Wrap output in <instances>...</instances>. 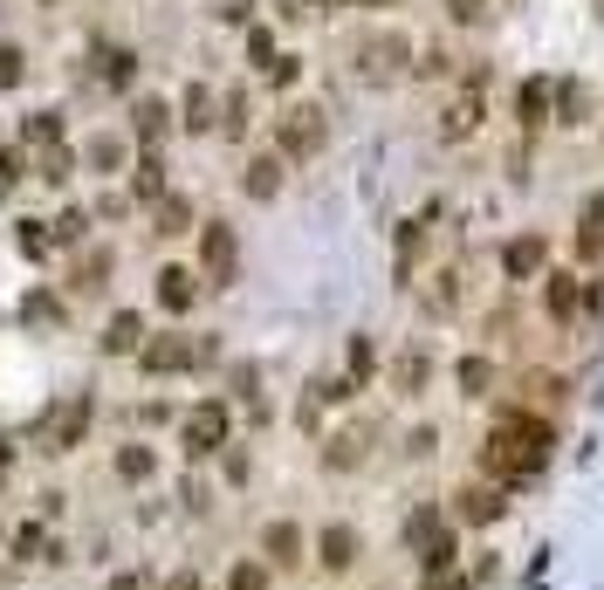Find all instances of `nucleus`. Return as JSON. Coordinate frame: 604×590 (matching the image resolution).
Instances as JSON below:
<instances>
[{"label":"nucleus","mask_w":604,"mask_h":590,"mask_svg":"<svg viewBox=\"0 0 604 590\" xmlns=\"http://www.w3.org/2000/svg\"><path fill=\"white\" fill-rule=\"evenodd\" d=\"M577 254L584 262L604 254V193H584V207H577Z\"/></svg>","instance_id":"12"},{"label":"nucleus","mask_w":604,"mask_h":590,"mask_svg":"<svg viewBox=\"0 0 604 590\" xmlns=\"http://www.w3.org/2000/svg\"><path fill=\"white\" fill-rule=\"evenodd\" d=\"M515 111H522V124H549V111H557V83H549V76H529V83H522V96H515Z\"/></svg>","instance_id":"13"},{"label":"nucleus","mask_w":604,"mask_h":590,"mask_svg":"<svg viewBox=\"0 0 604 590\" xmlns=\"http://www.w3.org/2000/svg\"><path fill=\"white\" fill-rule=\"evenodd\" d=\"M494 378H502V371H494V357H460V365H454L460 398H488V392H494Z\"/></svg>","instance_id":"16"},{"label":"nucleus","mask_w":604,"mask_h":590,"mask_svg":"<svg viewBox=\"0 0 604 590\" xmlns=\"http://www.w3.org/2000/svg\"><path fill=\"white\" fill-rule=\"evenodd\" d=\"M481 83H488V69L467 76V90L440 111V138H446V144H460V138H475V131H481Z\"/></svg>","instance_id":"5"},{"label":"nucleus","mask_w":604,"mask_h":590,"mask_svg":"<svg viewBox=\"0 0 604 590\" xmlns=\"http://www.w3.org/2000/svg\"><path fill=\"white\" fill-rule=\"evenodd\" d=\"M323 138H330L323 111L317 104H296V111H282V124H275V159H317Z\"/></svg>","instance_id":"2"},{"label":"nucleus","mask_w":604,"mask_h":590,"mask_svg":"<svg viewBox=\"0 0 604 590\" xmlns=\"http://www.w3.org/2000/svg\"><path fill=\"white\" fill-rule=\"evenodd\" d=\"M323 467H330V474H351V467H364V432H337V440L323 447Z\"/></svg>","instance_id":"20"},{"label":"nucleus","mask_w":604,"mask_h":590,"mask_svg":"<svg viewBox=\"0 0 604 590\" xmlns=\"http://www.w3.org/2000/svg\"><path fill=\"white\" fill-rule=\"evenodd\" d=\"M200 262H206V281H214V289H227V281H233V268H241V241H233V227H227V220H206Z\"/></svg>","instance_id":"4"},{"label":"nucleus","mask_w":604,"mask_h":590,"mask_svg":"<svg viewBox=\"0 0 604 590\" xmlns=\"http://www.w3.org/2000/svg\"><path fill=\"white\" fill-rule=\"evenodd\" d=\"M227 590H269V570H261V563H233V570H227Z\"/></svg>","instance_id":"29"},{"label":"nucleus","mask_w":604,"mask_h":590,"mask_svg":"<svg viewBox=\"0 0 604 590\" xmlns=\"http://www.w3.org/2000/svg\"><path fill=\"white\" fill-rule=\"evenodd\" d=\"M248 56H254V62H269V69H275V42H269V28H254V35H248Z\"/></svg>","instance_id":"38"},{"label":"nucleus","mask_w":604,"mask_h":590,"mask_svg":"<svg viewBox=\"0 0 604 590\" xmlns=\"http://www.w3.org/2000/svg\"><path fill=\"white\" fill-rule=\"evenodd\" d=\"M549 453H557V426L529 405H502L488 426V447H481V474L494 487H522L549 467Z\"/></svg>","instance_id":"1"},{"label":"nucleus","mask_w":604,"mask_h":590,"mask_svg":"<svg viewBox=\"0 0 604 590\" xmlns=\"http://www.w3.org/2000/svg\"><path fill=\"white\" fill-rule=\"evenodd\" d=\"M357 8H391V0H357Z\"/></svg>","instance_id":"44"},{"label":"nucleus","mask_w":604,"mask_h":590,"mask_svg":"<svg viewBox=\"0 0 604 590\" xmlns=\"http://www.w3.org/2000/svg\"><path fill=\"white\" fill-rule=\"evenodd\" d=\"M117 474H124V481H151V453H145V447H124V453H117Z\"/></svg>","instance_id":"30"},{"label":"nucleus","mask_w":604,"mask_h":590,"mask_svg":"<svg viewBox=\"0 0 604 590\" xmlns=\"http://www.w3.org/2000/svg\"><path fill=\"white\" fill-rule=\"evenodd\" d=\"M372 365H378V357H372V337H357V344H351V371L364 378V371H372Z\"/></svg>","instance_id":"39"},{"label":"nucleus","mask_w":604,"mask_h":590,"mask_svg":"<svg viewBox=\"0 0 604 590\" xmlns=\"http://www.w3.org/2000/svg\"><path fill=\"white\" fill-rule=\"evenodd\" d=\"M391 378H399V392H419V384L433 378V365H426V357H419V350H406L399 365H391Z\"/></svg>","instance_id":"26"},{"label":"nucleus","mask_w":604,"mask_h":590,"mask_svg":"<svg viewBox=\"0 0 604 590\" xmlns=\"http://www.w3.org/2000/svg\"><path fill=\"white\" fill-rule=\"evenodd\" d=\"M577 302H584V289H577V275H570V268L543 275V316H549V323H570V316H577Z\"/></svg>","instance_id":"11"},{"label":"nucleus","mask_w":604,"mask_h":590,"mask_svg":"<svg viewBox=\"0 0 604 590\" xmlns=\"http://www.w3.org/2000/svg\"><path fill=\"white\" fill-rule=\"evenodd\" d=\"M241 186H248V199H275L282 193V159H254Z\"/></svg>","instance_id":"22"},{"label":"nucleus","mask_w":604,"mask_h":590,"mask_svg":"<svg viewBox=\"0 0 604 590\" xmlns=\"http://www.w3.org/2000/svg\"><path fill=\"white\" fill-rule=\"evenodd\" d=\"M584 117H591V90L577 76H563L557 83V124H584Z\"/></svg>","instance_id":"21"},{"label":"nucleus","mask_w":604,"mask_h":590,"mask_svg":"<svg viewBox=\"0 0 604 590\" xmlns=\"http://www.w3.org/2000/svg\"><path fill=\"white\" fill-rule=\"evenodd\" d=\"M90 165H103V172L124 165V144H117V138H96V144H90Z\"/></svg>","instance_id":"33"},{"label":"nucleus","mask_w":604,"mask_h":590,"mask_svg":"<svg viewBox=\"0 0 604 590\" xmlns=\"http://www.w3.org/2000/svg\"><path fill=\"white\" fill-rule=\"evenodd\" d=\"M446 14H454L460 28H481V21H488V0H446Z\"/></svg>","instance_id":"32"},{"label":"nucleus","mask_w":604,"mask_h":590,"mask_svg":"<svg viewBox=\"0 0 604 590\" xmlns=\"http://www.w3.org/2000/svg\"><path fill=\"white\" fill-rule=\"evenodd\" d=\"M14 178H21V159H14V151H0V193H14Z\"/></svg>","instance_id":"41"},{"label":"nucleus","mask_w":604,"mask_h":590,"mask_svg":"<svg viewBox=\"0 0 604 590\" xmlns=\"http://www.w3.org/2000/svg\"><path fill=\"white\" fill-rule=\"evenodd\" d=\"M159 193H166V165L145 159V165H138V199H159Z\"/></svg>","instance_id":"31"},{"label":"nucleus","mask_w":604,"mask_h":590,"mask_svg":"<svg viewBox=\"0 0 604 590\" xmlns=\"http://www.w3.org/2000/svg\"><path fill=\"white\" fill-rule=\"evenodd\" d=\"M138 337H145V323L124 310V316H111V337H103V350H138Z\"/></svg>","instance_id":"27"},{"label":"nucleus","mask_w":604,"mask_h":590,"mask_svg":"<svg viewBox=\"0 0 604 590\" xmlns=\"http://www.w3.org/2000/svg\"><path fill=\"white\" fill-rule=\"evenodd\" d=\"M357 556H364V535L351 529V522H330L323 535H317V563L330 577H344V570H357Z\"/></svg>","instance_id":"8"},{"label":"nucleus","mask_w":604,"mask_h":590,"mask_svg":"<svg viewBox=\"0 0 604 590\" xmlns=\"http://www.w3.org/2000/svg\"><path fill=\"white\" fill-rule=\"evenodd\" d=\"M248 8L254 0H220V21H248Z\"/></svg>","instance_id":"42"},{"label":"nucleus","mask_w":604,"mask_h":590,"mask_svg":"<svg viewBox=\"0 0 604 590\" xmlns=\"http://www.w3.org/2000/svg\"><path fill=\"white\" fill-rule=\"evenodd\" d=\"M83 426H90V398H69L56 413V426H48V453H69L76 440H83Z\"/></svg>","instance_id":"14"},{"label":"nucleus","mask_w":604,"mask_h":590,"mask_svg":"<svg viewBox=\"0 0 604 590\" xmlns=\"http://www.w3.org/2000/svg\"><path fill=\"white\" fill-rule=\"evenodd\" d=\"M433 440H440V432H433V426H419L412 440H406V453H412V460H426V453H433Z\"/></svg>","instance_id":"40"},{"label":"nucleus","mask_w":604,"mask_h":590,"mask_svg":"<svg viewBox=\"0 0 604 590\" xmlns=\"http://www.w3.org/2000/svg\"><path fill=\"white\" fill-rule=\"evenodd\" d=\"M111 590H151V583H145V577H117Z\"/></svg>","instance_id":"43"},{"label":"nucleus","mask_w":604,"mask_h":590,"mask_svg":"<svg viewBox=\"0 0 604 590\" xmlns=\"http://www.w3.org/2000/svg\"><path fill=\"white\" fill-rule=\"evenodd\" d=\"M96 62H103V83H117V90L130 83V76H138V56H130V48H103Z\"/></svg>","instance_id":"24"},{"label":"nucleus","mask_w":604,"mask_h":590,"mask_svg":"<svg viewBox=\"0 0 604 590\" xmlns=\"http://www.w3.org/2000/svg\"><path fill=\"white\" fill-rule=\"evenodd\" d=\"M21 83V48H0V90Z\"/></svg>","instance_id":"36"},{"label":"nucleus","mask_w":604,"mask_h":590,"mask_svg":"<svg viewBox=\"0 0 604 590\" xmlns=\"http://www.w3.org/2000/svg\"><path fill=\"white\" fill-rule=\"evenodd\" d=\"M138 357H145V371L172 378V371L206 365V357H214V344H193V337H151V344H138Z\"/></svg>","instance_id":"3"},{"label":"nucleus","mask_w":604,"mask_h":590,"mask_svg":"<svg viewBox=\"0 0 604 590\" xmlns=\"http://www.w3.org/2000/svg\"><path fill=\"white\" fill-rule=\"evenodd\" d=\"M543 268H549V241L543 234H515L502 247V275L509 281H543Z\"/></svg>","instance_id":"9"},{"label":"nucleus","mask_w":604,"mask_h":590,"mask_svg":"<svg viewBox=\"0 0 604 590\" xmlns=\"http://www.w3.org/2000/svg\"><path fill=\"white\" fill-rule=\"evenodd\" d=\"M186 220H193L186 199H159V234H186Z\"/></svg>","instance_id":"28"},{"label":"nucleus","mask_w":604,"mask_h":590,"mask_svg":"<svg viewBox=\"0 0 604 590\" xmlns=\"http://www.w3.org/2000/svg\"><path fill=\"white\" fill-rule=\"evenodd\" d=\"M56 138H62V124L48 117V111H42V117H29V144H56Z\"/></svg>","instance_id":"34"},{"label":"nucleus","mask_w":604,"mask_h":590,"mask_svg":"<svg viewBox=\"0 0 604 590\" xmlns=\"http://www.w3.org/2000/svg\"><path fill=\"white\" fill-rule=\"evenodd\" d=\"M227 447V405H200V413L186 419V453H220Z\"/></svg>","instance_id":"10"},{"label":"nucleus","mask_w":604,"mask_h":590,"mask_svg":"<svg viewBox=\"0 0 604 590\" xmlns=\"http://www.w3.org/2000/svg\"><path fill=\"white\" fill-rule=\"evenodd\" d=\"M406 62H412V42H406L399 28H391V35H372V42L357 48V69L372 76V83H391V76H399Z\"/></svg>","instance_id":"6"},{"label":"nucleus","mask_w":604,"mask_h":590,"mask_svg":"<svg viewBox=\"0 0 604 590\" xmlns=\"http://www.w3.org/2000/svg\"><path fill=\"white\" fill-rule=\"evenodd\" d=\"M166 131H172V111L159 104V96H145V104H138V138H145V144H159Z\"/></svg>","instance_id":"23"},{"label":"nucleus","mask_w":604,"mask_h":590,"mask_svg":"<svg viewBox=\"0 0 604 590\" xmlns=\"http://www.w3.org/2000/svg\"><path fill=\"white\" fill-rule=\"evenodd\" d=\"M179 124H186V131H214V96H206L200 83L186 90V117H179Z\"/></svg>","instance_id":"25"},{"label":"nucleus","mask_w":604,"mask_h":590,"mask_svg":"<svg viewBox=\"0 0 604 590\" xmlns=\"http://www.w3.org/2000/svg\"><path fill=\"white\" fill-rule=\"evenodd\" d=\"M419 590H475V577H467V570H446V577H426Z\"/></svg>","instance_id":"37"},{"label":"nucleus","mask_w":604,"mask_h":590,"mask_svg":"<svg viewBox=\"0 0 604 590\" xmlns=\"http://www.w3.org/2000/svg\"><path fill=\"white\" fill-rule=\"evenodd\" d=\"M509 487H494V481H475V487H460L454 495V522H467V529H488V522H502L509 516Z\"/></svg>","instance_id":"7"},{"label":"nucleus","mask_w":604,"mask_h":590,"mask_svg":"<svg viewBox=\"0 0 604 590\" xmlns=\"http://www.w3.org/2000/svg\"><path fill=\"white\" fill-rule=\"evenodd\" d=\"M220 124H227V138H241L248 131V96H227V117Z\"/></svg>","instance_id":"35"},{"label":"nucleus","mask_w":604,"mask_h":590,"mask_svg":"<svg viewBox=\"0 0 604 590\" xmlns=\"http://www.w3.org/2000/svg\"><path fill=\"white\" fill-rule=\"evenodd\" d=\"M440 529H454V516H446L440 501H426V508H412V516H406V543H412V549H426Z\"/></svg>","instance_id":"18"},{"label":"nucleus","mask_w":604,"mask_h":590,"mask_svg":"<svg viewBox=\"0 0 604 590\" xmlns=\"http://www.w3.org/2000/svg\"><path fill=\"white\" fill-rule=\"evenodd\" d=\"M419 570L426 577H446V570H460V535L454 529H440L426 549H419Z\"/></svg>","instance_id":"17"},{"label":"nucleus","mask_w":604,"mask_h":590,"mask_svg":"<svg viewBox=\"0 0 604 590\" xmlns=\"http://www.w3.org/2000/svg\"><path fill=\"white\" fill-rule=\"evenodd\" d=\"M193 296H200V289H193V275H186V268H166V275H159V302H166L172 316H186V310H193Z\"/></svg>","instance_id":"19"},{"label":"nucleus","mask_w":604,"mask_h":590,"mask_svg":"<svg viewBox=\"0 0 604 590\" xmlns=\"http://www.w3.org/2000/svg\"><path fill=\"white\" fill-rule=\"evenodd\" d=\"M261 549H269V563L296 570V563H303V529L296 522H269V529H261Z\"/></svg>","instance_id":"15"}]
</instances>
